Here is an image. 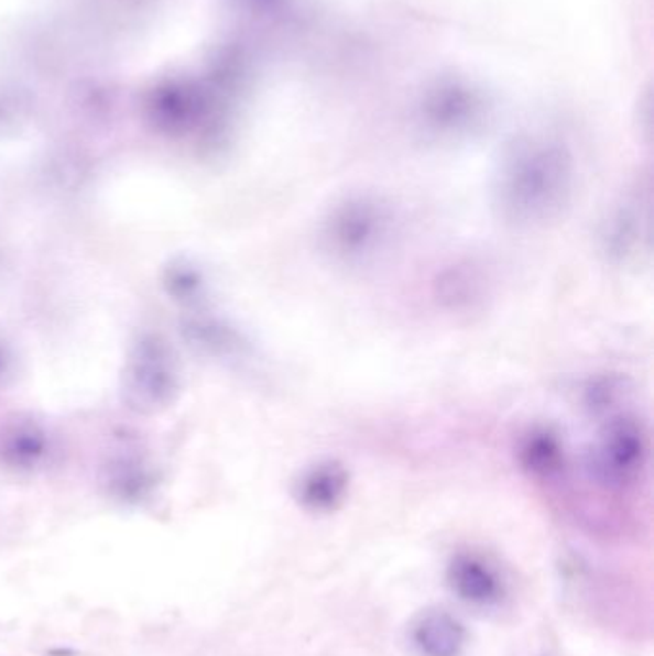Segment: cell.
Returning a JSON list of instances; mask_svg holds the SVG:
<instances>
[{
    "label": "cell",
    "mask_w": 654,
    "mask_h": 656,
    "mask_svg": "<svg viewBox=\"0 0 654 656\" xmlns=\"http://www.w3.org/2000/svg\"><path fill=\"white\" fill-rule=\"evenodd\" d=\"M501 216L519 225H534L557 217L570 195V177L558 157H528L514 165L499 187Z\"/></svg>",
    "instance_id": "cell-1"
},
{
    "label": "cell",
    "mask_w": 654,
    "mask_h": 656,
    "mask_svg": "<svg viewBox=\"0 0 654 656\" xmlns=\"http://www.w3.org/2000/svg\"><path fill=\"white\" fill-rule=\"evenodd\" d=\"M388 216L384 208L371 200L348 201L328 223L327 239L336 254L364 258L372 254L386 237Z\"/></svg>",
    "instance_id": "cell-2"
},
{
    "label": "cell",
    "mask_w": 654,
    "mask_h": 656,
    "mask_svg": "<svg viewBox=\"0 0 654 656\" xmlns=\"http://www.w3.org/2000/svg\"><path fill=\"white\" fill-rule=\"evenodd\" d=\"M645 441L632 420H618L607 428L593 451V470L607 484H624L640 472Z\"/></svg>",
    "instance_id": "cell-3"
},
{
    "label": "cell",
    "mask_w": 654,
    "mask_h": 656,
    "mask_svg": "<svg viewBox=\"0 0 654 656\" xmlns=\"http://www.w3.org/2000/svg\"><path fill=\"white\" fill-rule=\"evenodd\" d=\"M415 642L426 656H457L465 643V632L446 612H430L416 624Z\"/></svg>",
    "instance_id": "cell-4"
},
{
    "label": "cell",
    "mask_w": 654,
    "mask_h": 656,
    "mask_svg": "<svg viewBox=\"0 0 654 656\" xmlns=\"http://www.w3.org/2000/svg\"><path fill=\"white\" fill-rule=\"evenodd\" d=\"M449 582L455 593L469 603H491L499 595L498 578L483 562L472 557L455 560L449 568Z\"/></svg>",
    "instance_id": "cell-5"
},
{
    "label": "cell",
    "mask_w": 654,
    "mask_h": 656,
    "mask_svg": "<svg viewBox=\"0 0 654 656\" xmlns=\"http://www.w3.org/2000/svg\"><path fill=\"white\" fill-rule=\"evenodd\" d=\"M348 477L346 470L338 464H320L313 469L299 484V500L305 507L315 511H328L336 507L346 493Z\"/></svg>",
    "instance_id": "cell-6"
},
{
    "label": "cell",
    "mask_w": 654,
    "mask_h": 656,
    "mask_svg": "<svg viewBox=\"0 0 654 656\" xmlns=\"http://www.w3.org/2000/svg\"><path fill=\"white\" fill-rule=\"evenodd\" d=\"M522 456H524V462L528 469L542 472V474H549L553 470H557L560 457H563L557 438L547 433L534 434L528 444L524 446Z\"/></svg>",
    "instance_id": "cell-7"
}]
</instances>
